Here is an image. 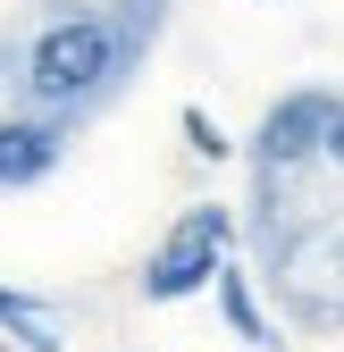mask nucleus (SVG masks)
I'll return each instance as SVG.
<instances>
[{
	"instance_id": "nucleus-1",
	"label": "nucleus",
	"mask_w": 344,
	"mask_h": 352,
	"mask_svg": "<svg viewBox=\"0 0 344 352\" xmlns=\"http://www.w3.org/2000/svg\"><path fill=\"white\" fill-rule=\"evenodd\" d=\"M126 59H135V51H126V34L109 17H51L25 42L17 84H25V101L42 118H67V109H93L109 84L126 76Z\"/></svg>"
},
{
	"instance_id": "nucleus-2",
	"label": "nucleus",
	"mask_w": 344,
	"mask_h": 352,
	"mask_svg": "<svg viewBox=\"0 0 344 352\" xmlns=\"http://www.w3.org/2000/svg\"><path fill=\"white\" fill-rule=\"evenodd\" d=\"M227 243H235V218H227L219 201H193L177 227L160 235V252L143 260V302H185V294H202V285H219Z\"/></svg>"
},
{
	"instance_id": "nucleus-3",
	"label": "nucleus",
	"mask_w": 344,
	"mask_h": 352,
	"mask_svg": "<svg viewBox=\"0 0 344 352\" xmlns=\"http://www.w3.org/2000/svg\"><path fill=\"white\" fill-rule=\"evenodd\" d=\"M327 126H336V101H327V93H286V101L261 118V135H252V168L286 185L294 168L327 160Z\"/></svg>"
},
{
	"instance_id": "nucleus-4",
	"label": "nucleus",
	"mask_w": 344,
	"mask_h": 352,
	"mask_svg": "<svg viewBox=\"0 0 344 352\" xmlns=\"http://www.w3.org/2000/svg\"><path fill=\"white\" fill-rule=\"evenodd\" d=\"M67 160V126L59 118H0V193H25V185H42Z\"/></svg>"
},
{
	"instance_id": "nucleus-5",
	"label": "nucleus",
	"mask_w": 344,
	"mask_h": 352,
	"mask_svg": "<svg viewBox=\"0 0 344 352\" xmlns=\"http://www.w3.org/2000/svg\"><path fill=\"white\" fill-rule=\"evenodd\" d=\"M210 294H219V311H227V327L252 344V352H277V327H269V311H261V294H252V277L235 269V260H227V269H219V285H210Z\"/></svg>"
},
{
	"instance_id": "nucleus-6",
	"label": "nucleus",
	"mask_w": 344,
	"mask_h": 352,
	"mask_svg": "<svg viewBox=\"0 0 344 352\" xmlns=\"http://www.w3.org/2000/svg\"><path fill=\"white\" fill-rule=\"evenodd\" d=\"M0 336H9L17 352H67V336H59V319L42 311L34 294H17V285H0Z\"/></svg>"
},
{
	"instance_id": "nucleus-7",
	"label": "nucleus",
	"mask_w": 344,
	"mask_h": 352,
	"mask_svg": "<svg viewBox=\"0 0 344 352\" xmlns=\"http://www.w3.org/2000/svg\"><path fill=\"white\" fill-rule=\"evenodd\" d=\"M185 143H193V160H227L235 143L219 135V118H210V109H185Z\"/></svg>"
},
{
	"instance_id": "nucleus-8",
	"label": "nucleus",
	"mask_w": 344,
	"mask_h": 352,
	"mask_svg": "<svg viewBox=\"0 0 344 352\" xmlns=\"http://www.w3.org/2000/svg\"><path fill=\"white\" fill-rule=\"evenodd\" d=\"M327 168H344V101H336V126H327Z\"/></svg>"
},
{
	"instance_id": "nucleus-9",
	"label": "nucleus",
	"mask_w": 344,
	"mask_h": 352,
	"mask_svg": "<svg viewBox=\"0 0 344 352\" xmlns=\"http://www.w3.org/2000/svg\"><path fill=\"white\" fill-rule=\"evenodd\" d=\"M0 352H17V344H9V336H0Z\"/></svg>"
}]
</instances>
